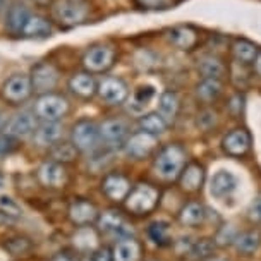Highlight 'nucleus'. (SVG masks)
<instances>
[{
	"mask_svg": "<svg viewBox=\"0 0 261 261\" xmlns=\"http://www.w3.org/2000/svg\"><path fill=\"white\" fill-rule=\"evenodd\" d=\"M186 163V153L179 144H169L162 148L155 158L156 174L165 180H172L180 175Z\"/></svg>",
	"mask_w": 261,
	"mask_h": 261,
	"instance_id": "1",
	"label": "nucleus"
},
{
	"mask_svg": "<svg viewBox=\"0 0 261 261\" xmlns=\"http://www.w3.org/2000/svg\"><path fill=\"white\" fill-rule=\"evenodd\" d=\"M54 14L64 28L83 24L90 16L88 0H57L54 4Z\"/></svg>",
	"mask_w": 261,
	"mask_h": 261,
	"instance_id": "2",
	"label": "nucleus"
},
{
	"mask_svg": "<svg viewBox=\"0 0 261 261\" xmlns=\"http://www.w3.org/2000/svg\"><path fill=\"white\" fill-rule=\"evenodd\" d=\"M69 109H71V105L65 96L46 93V95H41L36 101L35 114L43 122H59L60 119L67 115Z\"/></svg>",
	"mask_w": 261,
	"mask_h": 261,
	"instance_id": "3",
	"label": "nucleus"
},
{
	"mask_svg": "<svg viewBox=\"0 0 261 261\" xmlns=\"http://www.w3.org/2000/svg\"><path fill=\"white\" fill-rule=\"evenodd\" d=\"M158 198H160V193L156 188H153L151 184L141 182L130 189V193L125 198V208L136 215H144L156 206Z\"/></svg>",
	"mask_w": 261,
	"mask_h": 261,
	"instance_id": "4",
	"label": "nucleus"
},
{
	"mask_svg": "<svg viewBox=\"0 0 261 261\" xmlns=\"http://www.w3.org/2000/svg\"><path fill=\"white\" fill-rule=\"evenodd\" d=\"M72 144L77 148V151L90 153L95 151L100 146V127L90 119H81L72 125L71 133Z\"/></svg>",
	"mask_w": 261,
	"mask_h": 261,
	"instance_id": "5",
	"label": "nucleus"
},
{
	"mask_svg": "<svg viewBox=\"0 0 261 261\" xmlns=\"http://www.w3.org/2000/svg\"><path fill=\"white\" fill-rule=\"evenodd\" d=\"M31 93H33L31 77L26 76V74H14L2 86V98L12 105L26 101L31 96Z\"/></svg>",
	"mask_w": 261,
	"mask_h": 261,
	"instance_id": "6",
	"label": "nucleus"
},
{
	"mask_svg": "<svg viewBox=\"0 0 261 261\" xmlns=\"http://www.w3.org/2000/svg\"><path fill=\"white\" fill-rule=\"evenodd\" d=\"M115 52L114 48L105 45H95L86 50L85 57H83V65L88 72H105L114 65Z\"/></svg>",
	"mask_w": 261,
	"mask_h": 261,
	"instance_id": "7",
	"label": "nucleus"
},
{
	"mask_svg": "<svg viewBox=\"0 0 261 261\" xmlns=\"http://www.w3.org/2000/svg\"><path fill=\"white\" fill-rule=\"evenodd\" d=\"M31 86L33 91L40 93V95H46L52 93V90L59 83V71L48 62H40L33 67L31 71Z\"/></svg>",
	"mask_w": 261,
	"mask_h": 261,
	"instance_id": "8",
	"label": "nucleus"
},
{
	"mask_svg": "<svg viewBox=\"0 0 261 261\" xmlns=\"http://www.w3.org/2000/svg\"><path fill=\"white\" fill-rule=\"evenodd\" d=\"M40 184L48 189H62L67 184V170H65L64 163L46 160L38 167L36 170Z\"/></svg>",
	"mask_w": 261,
	"mask_h": 261,
	"instance_id": "9",
	"label": "nucleus"
},
{
	"mask_svg": "<svg viewBox=\"0 0 261 261\" xmlns=\"http://www.w3.org/2000/svg\"><path fill=\"white\" fill-rule=\"evenodd\" d=\"M96 93L103 101L109 105H120L127 100L129 96V88L120 77L107 76L98 83Z\"/></svg>",
	"mask_w": 261,
	"mask_h": 261,
	"instance_id": "10",
	"label": "nucleus"
},
{
	"mask_svg": "<svg viewBox=\"0 0 261 261\" xmlns=\"http://www.w3.org/2000/svg\"><path fill=\"white\" fill-rule=\"evenodd\" d=\"M124 146L129 156L141 160V158L150 156L155 151V148L158 146V138L153 136V134L144 133V130H139V133L127 138Z\"/></svg>",
	"mask_w": 261,
	"mask_h": 261,
	"instance_id": "11",
	"label": "nucleus"
},
{
	"mask_svg": "<svg viewBox=\"0 0 261 261\" xmlns=\"http://www.w3.org/2000/svg\"><path fill=\"white\" fill-rule=\"evenodd\" d=\"M129 138V127L124 120L110 119L100 125V139L109 148H119L125 144Z\"/></svg>",
	"mask_w": 261,
	"mask_h": 261,
	"instance_id": "12",
	"label": "nucleus"
},
{
	"mask_svg": "<svg viewBox=\"0 0 261 261\" xmlns=\"http://www.w3.org/2000/svg\"><path fill=\"white\" fill-rule=\"evenodd\" d=\"M237 186H239V180H237V177L232 172L218 170L212 177V180H210V193H212V196H215V198L222 199L234 193Z\"/></svg>",
	"mask_w": 261,
	"mask_h": 261,
	"instance_id": "13",
	"label": "nucleus"
},
{
	"mask_svg": "<svg viewBox=\"0 0 261 261\" xmlns=\"http://www.w3.org/2000/svg\"><path fill=\"white\" fill-rule=\"evenodd\" d=\"M251 148V136L246 129H234L223 138V150L230 156H242Z\"/></svg>",
	"mask_w": 261,
	"mask_h": 261,
	"instance_id": "14",
	"label": "nucleus"
},
{
	"mask_svg": "<svg viewBox=\"0 0 261 261\" xmlns=\"http://www.w3.org/2000/svg\"><path fill=\"white\" fill-rule=\"evenodd\" d=\"M69 218H71L72 223H76L79 227L90 225L91 222L98 220V210L88 199H76L69 206Z\"/></svg>",
	"mask_w": 261,
	"mask_h": 261,
	"instance_id": "15",
	"label": "nucleus"
},
{
	"mask_svg": "<svg viewBox=\"0 0 261 261\" xmlns=\"http://www.w3.org/2000/svg\"><path fill=\"white\" fill-rule=\"evenodd\" d=\"M54 35V26L48 19L38 14H30L24 28L21 31L22 38H48Z\"/></svg>",
	"mask_w": 261,
	"mask_h": 261,
	"instance_id": "16",
	"label": "nucleus"
},
{
	"mask_svg": "<svg viewBox=\"0 0 261 261\" xmlns=\"http://www.w3.org/2000/svg\"><path fill=\"white\" fill-rule=\"evenodd\" d=\"M101 189H103V193L109 196L110 199H114V201H122L130 193V182L127 177H124L120 174H110L105 177Z\"/></svg>",
	"mask_w": 261,
	"mask_h": 261,
	"instance_id": "17",
	"label": "nucleus"
},
{
	"mask_svg": "<svg viewBox=\"0 0 261 261\" xmlns=\"http://www.w3.org/2000/svg\"><path fill=\"white\" fill-rule=\"evenodd\" d=\"M98 225L103 232H109V234H119V236H125V234H130L133 228L125 218L120 215L119 212H114V210H109L105 212L101 217H98Z\"/></svg>",
	"mask_w": 261,
	"mask_h": 261,
	"instance_id": "18",
	"label": "nucleus"
},
{
	"mask_svg": "<svg viewBox=\"0 0 261 261\" xmlns=\"http://www.w3.org/2000/svg\"><path fill=\"white\" fill-rule=\"evenodd\" d=\"M7 134L12 138H26L36 130V117L30 112H21L7 125Z\"/></svg>",
	"mask_w": 261,
	"mask_h": 261,
	"instance_id": "19",
	"label": "nucleus"
},
{
	"mask_svg": "<svg viewBox=\"0 0 261 261\" xmlns=\"http://www.w3.org/2000/svg\"><path fill=\"white\" fill-rule=\"evenodd\" d=\"M170 43L180 50H193L199 41L198 31L189 26H177L169 31Z\"/></svg>",
	"mask_w": 261,
	"mask_h": 261,
	"instance_id": "20",
	"label": "nucleus"
},
{
	"mask_svg": "<svg viewBox=\"0 0 261 261\" xmlns=\"http://www.w3.org/2000/svg\"><path fill=\"white\" fill-rule=\"evenodd\" d=\"M69 90L79 98H91L96 93L98 85L90 72H79L69 79Z\"/></svg>",
	"mask_w": 261,
	"mask_h": 261,
	"instance_id": "21",
	"label": "nucleus"
},
{
	"mask_svg": "<svg viewBox=\"0 0 261 261\" xmlns=\"http://www.w3.org/2000/svg\"><path fill=\"white\" fill-rule=\"evenodd\" d=\"M139 254H141V246L133 237H122L117 241L112 251V258L114 261H138Z\"/></svg>",
	"mask_w": 261,
	"mask_h": 261,
	"instance_id": "22",
	"label": "nucleus"
},
{
	"mask_svg": "<svg viewBox=\"0 0 261 261\" xmlns=\"http://www.w3.org/2000/svg\"><path fill=\"white\" fill-rule=\"evenodd\" d=\"M62 138V125L59 122H43L35 130V141L38 146L52 148Z\"/></svg>",
	"mask_w": 261,
	"mask_h": 261,
	"instance_id": "23",
	"label": "nucleus"
},
{
	"mask_svg": "<svg viewBox=\"0 0 261 261\" xmlns=\"http://www.w3.org/2000/svg\"><path fill=\"white\" fill-rule=\"evenodd\" d=\"M180 109V100L174 91H165L158 98V114L162 115L167 124L175 120Z\"/></svg>",
	"mask_w": 261,
	"mask_h": 261,
	"instance_id": "24",
	"label": "nucleus"
},
{
	"mask_svg": "<svg viewBox=\"0 0 261 261\" xmlns=\"http://www.w3.org/2000/svg\"><path fill=\"white\" fill-rule=\"evenodd\" d=\"M72 244L74 248L81 253H90L98 246V234L95 228H91L90 225H83L79 227L72 236Z\"/></svg>",
	"mask_w": 261,
	"mask_h": 261,
	"instance_id": "25",
	"label": "nucleus"
},
{
	"mask_svg": "<svg viewBox=\"0 0 261 261\" xmlns=\"http://www.w3.org/2000/svg\"><path fill=\"white\" fill-rule=\"evenodd\" d=\"M155 96H156L155 86L143 85V86L136 88L133 93V96H130V101H129L130 112H134V114H141V112L146 109L153 100H155Z\"/></svg>",
	"mask_w": 261,
	"mask_h": 261,
	"instance_id": "26",
	"label": "nucleus"
},
{
	"mask_svg": "<svg viewBox=\"0 0 261 261\" xmlns=\"http://www.w3.org/2000/svg\"><path fill=\"white\" fill-rule=\"evenodd\" d=\"M204 180V170L198 163H189L180 172V186L186 191H198Z\"/></svg>",
	"mask_w": 261,
	"mask_h": 261,
	"instance_id": "27",
	"label": "nucleus"
},
{
	"mask_svg": "<svg viewBox=\"0 0 261 261\" xmlns=\"http://www.w3.org/2000/svg\"><path fill=\"white\" fill-rule=\"evenodd\" d=\"M28 17H30V12H28L26 6H22V4H12L7 11V21H6L7 30L12 35H21Z\"/></svg>",
	"mask_w": 261,
	"mask_h": 261,
	"instance_id": "28",
	"label": "nucleus"
},
{
	"mask_svg": "<svg viewBox=\"0 0 261 261\" xmlns=\"http://www.w3.org/2000/svg\"><path fill=\"white\" fill-rule=\"evenodd\" d=\"M232 54H234V57L239 64H254L259 50L258 46L248 40H237L232 45Z\"/></svg>",
	"mask_w": 261,
	"mask_h": 261,
	"instance_id": "29",
	"label": "nucleus"
},
{
	"mask_svg": "<svg viewBox=\"0 0 261 261\" xmlns=\"http://www.w3.org/2000/svg\"><path fill=\"white\" fill-rule=\"evenodd\" d=\"M199 72H201L203 79H217V81H222V77L225 76V65L220 59L217 57H203L201 62H199Z\"/></svg>",
	"mask_w": 261,
	"mask_h": 261,
	"instance_id": "30",
	"label": "nucleus"
},
{
	"mask_svg": "<svg viewBox=\"0 0 261 261\" xmlns=\"http://www.w3.org/2000/svg\"><path fill=\"white\" fill-rule=\"evenodd\" d=\"M167 124L163 117L158 112H151V114H146L139 119V127L141 130L148 134H153V136H158V134H163L167 130Z\"/></svg>",
	"mask_w": 261,
	"mask_h": 261,
	"instance_id": "31",
	"label": "nucleus"
},
{
	"mask_svg": "<svg viewBox=\"0 0 261 261\" xmlns=\"http://www.w3.org/2000/svg\"><path fill=\"white\" fill-rule=\"evenodd\" d=\"M50 155H52L54 162L59 163H69L74 162L77 156V148L74 146L72 143H65V141H59L57 144H54L50 148Z\"/></svg>",
	"mask_w": 261,
	"mask_h": 261,
	"instance_id": "32",
	"label": "nucleus"
},
{
	"mask_svg": "<svg viewBox=\"0 0 261 261\" xmlns=\"http://www.w3.org/2000/svg\"><path fill=\"white\" fill-rule=\"evenodd\" d=\"M196 93L203 101H215L222 95V81L217 79H203L196 88Z\"/></svg>",
	"mask_w": 261,
	"mask_h": 261,
	"instance_id": "33",
	"label": "nucleus"
},
{
	"mask_svg": "<svg viewBox=\"0 0 261 261\" xmlns=\"http://www.w3.org/2000/svg\"><path fill=\"white\" fill-rule=\"evenodd\" d=\"M204 217H206L204 208L198 203H189L188 206H184V210L180 212V222L189 227H196V225H199V223H203Z\"/></svg>",
	"mask_w": 261,
	"mask_h": 261,
	"instance_id": "34",
	"label": "nucleus"
},
{
	"mask_svg": "<svg viewBox=\"0 0 261 261\" xmlns=\"http://www.w3.org/2000/svg\"><path fill=\"white\" fill-rule=\"evenodd\" d=\"M0 215L9 218V220H16V218H21L22 208L11 196H0Z\"/></svg>",
	"mask_w": 261,
	"mask_h": 261,
	"instance_id": "35",
	"label": "nucleus"
},
{
	"mask_svg": "<svg viewBox=\"0 0 261 261\" xmlns=\"http://www.w3.org/2000/svg\"><path fill=\"white\" fill-rule=\"evenodd\" d=\"M236 244L241 253H246V254L253 253L259 246V234L258 232H246V234H242L241 237H237Z\"/></svg>",
	"mask_w": 261,
	"mask_h": 261,
	"instance_id": "36",
	"label": "nucleus"
},
{
	"mask_svg": "<svg viewBox=\"0 0 261 261\" xmlns=\"http://www.w3.org/2000/svg\"><path fill=\"white\" fill-rule=\"evenodd\" d=\"M31 248H33L31 241H30V239H26V237H21V236L12 237V239H9V241L6 242V249H7L11 254H14V256H21V254L30 253Z\"/></svg>",
	"mask_w": 261,
	"mask_h": 261,
	"instance_id": "37",
	"label": "nucleus"
},
{
	"mask_svg": "<svg viewBox=\"0 0 261 261\" xmlns=\"http://www.w3.org/2000/svg\"><path fill=\"white\" fill-rule=\"evenodd\" d=\"M150 237L156 244L165 246L169 244L170 237H169V223L165 222H155L150 225Z\"/></svg>",
	"mask_w": 261,
	"mask_h": 261,
	"instance_id": "38",
	"label": "nucleus"
},
{
	"mask_svg": "<svg viewBox=\"0 0 261 261\" xmlns=\"http://www.w3.org/2000/svg\"><path fill=\"white\" fill-rule=\"evenodd\" d=\"M138 7L146 11H158V9H169L174 6V0H134Z\"/></svg>",
	"mask_w": 261,
	"mask_h": 261,
	"instance_id": "39",
	"label": "nucleus"
},
{
	"mask_svg": "<svg viewBox=\"0 0 261 261\" xmlns=\"http://www.w3.org/2000/svg\"><path fill=\"white\" fill-rule=\"evenodd\" d=\"M212 251H213V244L208 239H203L193 246L191 254H194V258H204V256H208Z\"/></svg>",
	"mask_w": 261,
	"mask_h": 261,
	"instance_id": "40",
	"label": "nucleus"
},
{
	"mask_svg": "<svg viewBox=\"0 0 261 261\" xmlns=\"http://www.w3.org/2000/svg\"><path fill=\"white\" fill-rule=\"evenodd\" d=\"M16 148V138L9 136V134H0V155L11 153Z\"/></svg>",
	"mask_w": 261,
	"mask_h": 261,
	"instance_id": "41",
	"label": "nucleus"
},
{
	"mask_svg": "<svg viewBox=\"0 0 261 261\" xmlns=\"http://www.w3.org/2000/svg\"><path fill=\"white\" fill-rule=\"evenodd\" d=\"M251 217L254 220H261V196L254 199V203L251 204Z\"/></svg>",
	"mask_w": 261,
	"mask_h": 261,
	"instance_id": "42",
	"label": "nucleus"
},
{
	"mask_svg": "<svg viewBox=\"0 0 261 261\" xmlns=\"http://www.w3.org/2000/svg\"><path fill=\"white\" fill-rule=\"evenodd\" d=\"M52 261H79V259L72 253H69V251H60V253L54 256Z\"/></svg>",
	"mask_w": 261,
	"mask_h": 261,
	"instance_id": "43",
	"label": "nucleus"
},
{
	"mask_svg": "<svg viewBox=\"0 0 261 261\" xmlns=\"http://www.w3.org/2000/svg\"><path fill=\"white\" fill-rule=\"evenodd\" d=\"M95 261H114V258H112V253L107 248H103V249H100L96 253V256L93 258Z\"/></svg>",
	"mask_w": 261,
	"mask_h": 261,
	"instance_id": "44",
	"label": "nucleus"
},
{
	"mask_svg": "<svg viewBox=\"0 0 261 261\" xmlns=\"http://www.w3.org/2000/svg\"><path fill=\"white\" fill-rule=\"evenodd\" d=\"M254 69H256V72L261 76V52L258 54V57H256V60H254Z\"/></svg>",
	"mask_w": 261,
	"mask_h": 261,
	"instance_id": "45",
	"label": "nucleus"
},
{
	"mask_svg": "<svg viewBox=\"0 0 261 261\" xmlns=\"http://www.w3.org/2000/svg\"><path fill=\"white\" fill-rule=\"evenodd\" d=\"M81 261H95V259H93V258H90V256H85V258H83Z\"/></svg>",
	"mask_w": 261,
	"mask_h": 261,
	"instance_id": "46",
	"label": "nucleus"
},
{
	"mask_svg": "<svg viewBox=\"0 0 261 261\" xmlns=\"http://www.w3.org/2000/svg\"><path fill=\"white\" fill-rule=\"evenodd\" d=\"M2 7H4V0H0V11H2Z\"/></svg>",
	"mask_w": 261,
	"mask_h": 261,
	"instance_id": "47",
	"label": "nucleus"
},
{
	"mask_svg": "<svg viewBox=\"0 0 261 261\" xmlns=\"http://www.w3.org/2000/svg\"><path fill=\"white\" fill-rule=\"evenodd\" d=\"M2 182H4V177H2V175H0V186H2Z\"/></svg>",
	"mask_w": 261,
	"mask_h": 261,
	"instance_id": "48",
	"label": "nucleus"
},
{
	"mask_svg": "<svg viewBox=\"0 0 261 261\" xmlns=\"http://www.w3.org/2000/svg\"><path fill=\"white\" fill-rule=\"evenodd\" d=\"M210 261H225V259H210Z\"/></svg>",
	"mask_w": 261,
	"mask_h": 261,
	"instance_id": "49",
	"label": "nucleus"
}]
</instances>
